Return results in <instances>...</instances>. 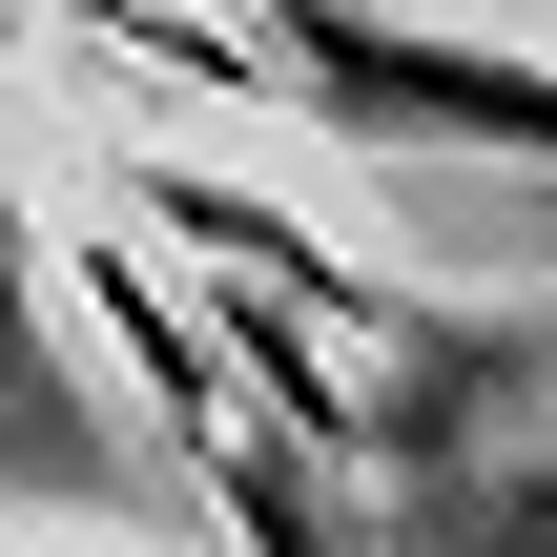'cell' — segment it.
Listing matches in <instances>:
<instances>
[{
    "label": "cell",
    "instance_id": "obj_1",
    "mask_svg": "<svg viewBox=\"0 0 557 557\" xmlns=\"http://www.w3.org/2000/svg\"><path fill=\"white\" fill-rule=\"evenodd\" d=\"M289 103H331L351 145H496V165H537V41L517 21H393V0H269V41H248Z\"/></svg>",
    "mask_w": 557,
    "mask_h": 557
},
{
    "label": "cell",
    "instance_id": "obj_2",
    "mask_svg": "<svg viewBox=\"0 0 557 557\" xmlns=\"http://www.w3.org/2000/svg\"><path fill=\"white\" fill-rule=\"evenodd\" d=\"M124 227L207 248V269H248V289H310V310H351V331H393V310H413V289H372L351 248H310L289 207H248V186H207V165H124Z\"/></svg>",
    "mask_w": 557,
    "mask_h": 557
},
{
    "label": "cell",
    "instance_id": "obj_3",
    "mask_svg": "<svg viewBox=\"0 0 557 557\" xmlns=\"http://www.w3.org/2000/svg\"><path fill=\"white\" fill-rule=\"evenodd\" d=\"M310 455H331V434H289V413H248V393L186 434V475L227 496V537H248V557H351V517H331V475H310Z\"/></svg>",
    "mask_w": 557,
    "mask_h": 557
}]
</instances>
